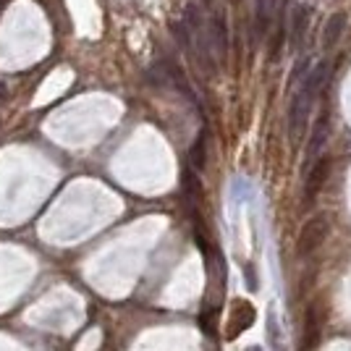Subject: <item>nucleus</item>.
Listing matches in <instances>:
<instances>
[{"label":"nucleus","instance_id":"nucleus-7","mask_svg":"<svg viewBox=\"0 0 351 351\" xmlns=\"http://www.w3.org/2000/svg\"><path fill=\"white\" fill-rule=\"evenodd\" d=\"M343 27H346V16L343 14H333L328 19L325 34H322V50H325V53L336 47V43L341 40V34H343Z\"/></svg>","mask_w":351,"mask_h":351},{"label":"nucleus","instance_id":"nucleus-6","mask_svg":"<svg viewBox=\"0 0 351 351\" xmlns=\"http://www.w3.org/2000/svg\"><path fill=\"white\" fill-rule=\"evenodd\" d=\"M307 24H309V11L304 5H296L291 14V29H289V43H291V50L296 53L302 43H304V34H307Z\"/></svg>","mask_w":351,"mask_h":351},{"label":"nucleus","instance_id":"nucleus-9","mask_svg":"<svg viewBox=\"0 0 351 351\" xmlns=\"http://www.w3.org/2000/svg\"><path fill=\"white\" fill-rule=\"evenodd\" d=\"M325 126H328V118H320V121H317V126H315V132H312V136H309V149H307L309 162L320 155L322 145H325Z\"/></svg>","mask_w":351,"mask_h":351},{"label":"nucleus","instance_id":"nucleus-2","mask_svg":"<svg viewBox=\"0 0 351 351\" xmlns=\"http://www.w3.org/2000/svg\"><path fill=\"white\" fill-rule=\"evenodd\" d=\"M325 236H328V218L325 215L307 220L302 234H299V254H312L325 241Z\"/></svg>","mask_w":351,"mask_h":351},{"label":"nucleus","instance_id":"nucleus-8","mask_svg":"<svg viewBox=\"0 0 351 351\" xmlns=\"http://www.w3.org/2000/svg\"><path fill=\"white\" fill-rule=\"evenodd\" d=\"M273 0H257V21H254V32L257 37H265L270 27H273Z\"/></svg>","mask_w":351,"mask_h":351},{"label":"nucleus","instance_id":"nucleus-10","mask_svg":"<svg viewBox=\"0 0 351 351\" xmlns=\"http://www.w3.org/2000/svg\"><path fill=\"white\" fill-rule=\"evenodd\" d=\"M205 147H207V136L202 134V136L194 142V147H191V152H189L191 168H197V171H202V168H205Z\"/></svg>","mask_w":351,"mask_h":351},{"label":"nucleus","instance_id":"nucleus-4","mask_svg":"<svg viewBox=\"0 0 351 351\" xmlns=\"http://www.w3.org/2000/svg\"><path fill=\"white\" fill-rule=\"evenodd\" d=\"M254 317H257V315H254V307H252L249 302H236L234 312H231V320H228V333H226V338L234 341L239 333H244L247 328H252Z\"/></svg>","mask_w":351,"mask_h":351},{"label":"nucleus","instance_id":"nucleus-1","mask_svg":"<svg viewBox=\"0 0 351 351\" xmlns=\"http://www.w3.org/2000/svg\"><path fill=\"white\" fill-rule=\"evenodd\" d=\"M328 63L322 60L317 63L312 71H307L304 82L296 87V92L291 95V105H289V116H286V123H289V136H291L293 145L302 142V136L307 134V121L312 116V108H315V100L320 95L322 84H325V76H328Z\"/></svg>","mask_w":351,"mask_h":351},{"label":"nucleus","instance_id":"nucleus-11","mask_svg":"<svg viewBox=\"0 0 351 351\" xmlns=\"http://www.w3.org/2000/svg\"><path fill=\"white\" fill-rule=\"evenodd\" d=\"M252 351H257V349H252Z\"/></svg>","mask_w":351,"mask_h":351},{"label":"nucleus","instance_id":"nucleus-3","mask_svg":"<svg viewBox=\"0 0 351 351\" xmlns=\"http://www.w3.org/2000/svg\"><path fill=\"white\" fill-rule=\"evenodd\" d=\"M322 325H325V307H322V302H312L307 317H304V351H312L317 346Z\"/></svg>","mask_w":351,"mask_h":351},{"label":"nucleus","instance_id":"nucleus-5","mask_svg":"<svg viewBox=\"0 0 351 351\" xmlns=\"http://www.w3.org/2000/svg\"><path fill=\"white\" fill-rule=\"evenodd\" d=\"M328 173H330V160H328V158H322L317 165L309 168L307 184H304V205H312V199L317 197V191H320V186L325 184Z\"/></svg>","mask_w":351,"mask_h":351}]
</instances>
